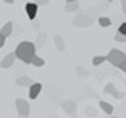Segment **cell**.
I'll use <instances>...</instances> for the list:
<instances>
[{"mask_svg":"<svg viewBox=\"0 0 126 118\" xmlns=\"http://www.w3.org/2000/svg\"><path fill=\"white\" fill-rule=\"evenodd\" d=\"M36 46H34V42H29V40H23V42H19L16 48V59L17 61H21L23 65H31L32 57L36 55Z\"/></svg>","mask_w":126,"mask_h":118,"instance_id":"obj_1","label":"cell"},{"mask_svg":"<svg viewBox=\"0 0 126 118\" xmlns=\"http://www.w3.org/2000/svg\"><path fill=\"white\" fill-rule=\"evenodd\" d=\"M92 23H94L92 15H90V13H82V12H77L75 19L71 21L73 27H79V29H86V27H90Z\"/></svg>","mask_w":126,"mask_h":118,"instance_id":"obj_2","label":"cell"},{"mask_svg":"<svg viewBox=\"0 0 126 118\" xmlns=\"http://www.w3.org/2000/svg\"><path fill=\"white\" fill-rule=\"evenodd\" d=\"M105 57H107L109 65H113V67H118V65H120V61H122V59H126V53L122 52V50L113 48V50H109V53L105 55Z\"/></svg>","mask_w":126,"mask_h":118,"instance_id":"obj_3","label":"cell"},{"mask_svg":"<svg viewBox=\"0 0 126 118\" xmlns=\"http://www.w3.org/2000/svg\"><path fill=\"white\" fill-rule=\"evenodd\" d=\"M16 110L17 116H29L31 114V105L27 99H16Z\"/></svg>","mask_w":126,"mask_h":118,"instance_id":"obj_4","label":"cell"},{"mask_svg":"<svg viewBox=\"0 0 126 118\" xmlns=\"http://www.w3.org/2000/svg\"><path fill=\"white\" fill-rule=\"evenodd\" d=\"M61 109L65 110V112H67V114H75V112H77V103L73 101V99H63L61 101Z\"/></svg>","mask_w":126,"mask_h":118,"instance_id":"obj_5","label":"cell"},{"mask_svg":"<svg viewBox=\"0 0 126 118\" xmlns=\"http://www.w3.org/2000/svg\"><path fill=\"white\" fill-rule=\"evenodd\" d=\"M25 13H27V17L29 19H36V13H38V6L34 4V2H27L25 4Z\"/></svg>","mask_w":126,"mask_h":118,"instance_id":"obj_6","label":"cell"},{"mask_svg":"<svg viewBox=\"0 0 126 118\" xmlns=\"http://www.w3.org/2000/svg\"><path fill=\"white\" fill-rule=\"evenodd\" d=\"M16 61H17V59H16V53L12 52V53H8L2 61H0V67H2V69H12V67L16 65Z\"/></svg>","mask_w":126,"mask_h":118,"instance_id":"obj_7","label":"cell"},{"mask_svg":"<svg viewBox=\"0 0 126 118\" xmlns=\"http://www.w3.org/2000/svg\"><path fill=\"white\" fill-rule=\"evenodd\" d=\"M42 92V84L40 82H32L31 86H29V99H36Z\"/></svg>","mask_w":126,"mask_h":118,"instance_id":"obj_8","label":"cell"},{"mask_svg":"<svg viewBox=\"0 0 126 118\" xmlns=\"http://www.w3.org/2000/svg\"><path fill=\"white\" fill-rule=\"evenodd\" d=\"M103 90H105V93H111L115 99H122V97H124V93H122V92H118V90L113 86L111 82H109V84H105V88H103Z\"/></svg>","mask_w":126,"mask_h":118,"instance_id":"obj_9","label":"cell"},{"mask_svg":"<svg viewBox=\"0 0 126 118\" xmlns=\"http://www.w3.org/2000/svg\"><path fill=\"white\" fill-rule=\"evenodd\" d=\"M16 84H17V86H21V88H29L32 84V78H29L27 74H19V76L16 78Z\"/></svg>","mask_w":126,"mask_h":118,"instance_id":"obj_10","label":"cell"},{"mask_svg":"<svg viewBox=\"0 0 126 118\" xmlns=\"http://www.w3.org/2000/svg\"><path fill=\"white\" fill-rule=\"evenodd\" d=\"M54 44H55V50H59V52H65V48H67L61 34H54Z\"/></svg>","mask_w":126,"mask_h":118,"instance_id":"obj_11","label":"cell"},{"mask_svg":"<svg viewBox=\"0 0 126 118\" xmlns=\"http://www.w3.org/2000/svg\"><path fill=\"white\" fill-rule=\"evenodd\" d=\"M0 32H2V34H4L6 38H8V36H12V34H14V23H12V21L4 23V27L0 29Z\"/></svg>","mask_w":126,"mask_h":118,"instance_id":"obj_12","label":"cell"},{"mask_svg":"<svg viewBox=\"0 0 126 118\" xmlns=\"http://www.w3.org/2000/svg\"><path fill=\"white\" fill-rule=\"evenodd\" d=\"M65 12H69V13H77V12H80L79 0H77V2H67V4H65Z\"/></svg>","mask_w":126,"mask_h":118,"instance_id":"obj_13","label":"cell"},{"mask_svg":"<svg viewBox=\"0 0 126 118\" xmlns=\"http://www.w3.org/2000/svg\"><path fill=\"white\" fill-rule=\"evenodd\" d=\"M44 44H46V32H38V34H36V40H34V46H36V50L44 48Z\"/></svg>","mask_w":126,"mask_h":118,"instance_id":"obj_14","label":"cell"},{"mask_svg":"<svg viewBox=\"0 0 126 118\" xmlns=\"http://www.w3.org/2000/svg\"><path fill=\"white\" fill-rule=\"evenodd\" d=\"M99 109L105 112V114H113V110H115V107L111 105V103H107V101H99Z\"/></svg>","mask_w":126,"mask_h":118,"instance_id":"obj_15","label":"cell"},{"mask_svg":"<svg viewBox=\"0 0 126 118\" xmlns=\"http://www.w3.org/2000/svg\"><path fill=\"white\" fill-rule=\"evenodd\" d=\"M105 61H107L105 55H94V57H92V65H94V67H99V65H103Z\"/></svg>","mask_w":126,"mask_h":118,"instance_id":"obj_16","label":"cell"},{"mask_svg":"<svg viewBox=\"0 0 126 118\" xmlns=\"http://www.w3.org/2000/svg\"><path fill=\"white\" fill-rule=\"evenodd\" d=\"M31 65H32V67H44L46 61H44L40 55H34V57H32V61H31Z\"/></svg>","mask_w":126,"mask_h":118,"instance_id":"obj_17","label":"cell"},{"mask_svg":"<svg viewBox=\"0 0 126 118\" xmlns=\"http://www.w3.org/2000/svg\"><path fill=\"white\" fill-rule=\"evenodd\" d=\"M97 23H99V27H109V25H111V19L107 15H99V17H97Z\"/></svg>","mask_w":126,"mask_h":118,"instance_id":"obj_18","label":"cell"},{"mask_svg":"<svg viewBox=\"0 0 126 118\" xmlns=\"http://www.w3.org/2000/svg\"><path fill=\"white\" fill-rule=\"evenodd\" d=\"M77 74H80V76H88V71L84 69V67H77Z\"/></svg>","mask_w":126,"mask_h":118,"instance_id":"obj_19","label":"cell"},{"mask_svg":"<svg viewBox=\"0 0 126 118\" xmlns=\"http://www.w3.org/2000/svg\"><path fill=\"white\" fill-rule=\"evenodd\" d=\"M118 32L126 36V21H124V23H120V25H118Z\"/></svg>","mask_w":126,"mask_h":118,"instance_id":"obj_20","label":"cell"},{"mask_svg":"<svg viewBox=\"0 0 126 118\" xmlns=\"http://www.w3.org/2000/svg\"><path fill=\"white\" fill-rule=\"evenodd\" d=\"M115 40H117V42H126V36H124V34H120V32H118L117 36H115Z\"/></svg>","mask_w":126,"mask_h":118,"instance_id":"obj_21","label":"cell"},{"mask_svg":"<svg viewBox=\"0 0 126 118\" xmlns=\"http://www.w3.org/2000/svg\"><path fill=\"white\" fill-rule=\"evenodd\" d=\"M6 36H4V34H2V32H0V50H2V48H4V44H6Z\"/></svg>","mask_w":126,"mask_h":118,"instance_id":"obj_22","label":"cell"},{"mask_svg":"<svg viewBox=\"0 0 126 118\" xmlns=\"http://www.w3.org/2000/svg\"><path fill=\"white\" fill-rule=\"evenodd\" d=\"M48 2H50V0H34V4H36L38 8H40V6H46Z\"/></svg>","mask_w":126,"mask_h":118,"instance_id":"obj_23","label":"cell"},{"mask_svg":"<svg viewBox=\"0 0 126 118\" xmlns=\"http://www.w3.org/2000/svg\"><path fill=\"white\" fill-rule=\"evenodd\" d=\"M118 69H120L122 72H126V59H122V61H120V65H118Z\"/></svg>","mask_w":126,"mask_h":118,"instance_id":"obj_24","label":"cell"},{"mask_svg":"<svg viewBox=\"0 0 126 118\" xmlns=\"http://www.w3.org/2000/svg\"><path fill=\"white\" fill-rule=\"evenodd\" d=\"M120 8H122V13L126 15V0H120Z\"/></svg>","mask_w":126,"mask_h":118,"instance_id":"obj_25","label":"cell"},{"mask_svg":"<svg viewBox=\"0 0 126 118\" xmlns=\"http://www.w3.org/2000/svg\"><path fill=\"white\" fill-rule=\"evenodd\" d=\"M4 2H6V4H14V0H4Z\"/></svg>","mask_w":126,"mask_h":118,"instance_id":"obj_26","label":"cell"},{"mask_svg":"<svg viewBox=\"0 0 126 118\" xmlns=\"http://www.w3.org/2000/svg\"><path fill=\"white\" fill-rule=\"evenodd\" d=\"M17 118H29V116H17Z\"/></svg>","mask_w":126,"mask_h":118,"instance_id":"obj_27","label":"cell"},{"mask_svg":"<svg viewBox=\"0 0 126 118\" xmlns=\"http://www.w3.org/2000/svg\"><path fill=\"white\" fill-rule=\"evenodd\" d=\"M67 2H77V0H67Z\"/></svg>","mask_w":126,"mask_h":118,"instance_id":"obj_28","label":"cell"},{"mask_svg":"<svg viewBox=\"0 0 126 118\" xmlns=\"http://www.w3.org/2000/svg\"><path fill=\"white\" fill-rule=\"evenodd\" d=\"M111 2H113V0H107V4H111Z\"/></svg>","mask_w":126,"mask_h":118,"instance_id":"obj_29","label":"cell"},{"mask_svg":"<svg viewBox=\"0 0 126 118\" xmlns=\"http://www.w3.org/2000/svg\"><path fill=\"white\" fill-rule=\"evenodd\" d=\"M109 118H117V116H109Z\"/></svg>","mask_w":126,"mask_h":118,"instance_id":"obj_30","label":"cell"},{"mask_svg":"<svg viewBox=\"0 0 126 118\" xmlns=\"http://www.w3.org/2000/svg\"><path fill=\"white\" fill-rule=\"evenodd\" d=\"M90 118H95V116H90Z\"/></svg>","mask_w":126,"mask_h":118,"instance_id":"obj_31","label":"cell"}]
</instances>
